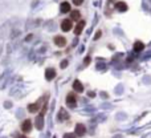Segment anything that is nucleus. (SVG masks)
I'll return each instance as SVG.
<instances>
[{
  "label": "nucleus",
  "mask_w": 151,
  "mask_h": 138,
  "mask_svg": "<svg viewBox=\"0 0 151 138\" xmlns=\"http://www.w3.org/2000/svg\"><path fill=\"white\" fill-rule=\"evenodd\" d=\"M72 28H73L72 19H65V20H62V23H61V29L64 32H69Z\"/></svg>",
  "instance_id": "nucleus-1"
},
{
  "label": "nucleus",
  "mask_w": 151,
  "mask_h": 138,
  "mask_svg": "<svg viewBox=\"0 0 151 138\" xmlns=\"http://www.w3.org/2000/svg\"><path fill=\"white\" fill-rule=\"evenodd\" d=\"M86 133V128H85V125L84 123H77L76 125V130H74V134L78 135V137H82L85 135Z\"/></svg>",
  "instance_id": "nucleus-2"
},
{
  "label": "nucleus",
  "mask_w": 151,
  "mask_h": 138,
  "mask_svg": "<svg viewBox=\"0 0 151 138\" xmlns=\"http://www.w3.org/2000/svg\"><path fill=\"white\" fill-rule=\"evenodd\" d=\"M76 102H77V98H76V94L74 93H69L66 96V104L70 108H74L76 106Z\"/></svg>",
  "instance_id": "nucleus-3"
},
{
  "label": "nucleus",
  "mask_w": 151,
  "mask_h": 138,
  "mask_svg": "<svg viewBox=\"0 0 151 138\" xmlns=\"http://www.w3.org/2000/svg\"><path fill=\"white\" fill-rule=\"evenodd\" d=\"M31 129H32V122H31V120H25L24 122L21 123V130L24 132V133H29Z\"/></svg>",
  "instance_id": "nucleus-4"
},
{
  "label": "nucleus",
  "mask_w": 151,
  "mask_h": 138,
  "mask_svg": "<svg viewBox=\"0 0 151 138\" xmlns=\"http://www.w3.org/2000/svg\"><path fill=\"white\" fill-rule=\"evenodd\" d=\"M84 28H85V21L84 20H80L78 24L74 28V33L76 34H81V33H82V31H84Z\"/></svg>",
  "instance_id": "nucleus-5"
},
{
  "label": "nucleus",
  "mask_w": 151,
  "mask_h": 138,
  "mask_svg": "<svg viewBox=\"0 0 151 138\" xmlns=\"http://www.w3.org/2000/svg\"><path fill=\"white\" fill-rule=\"evenodd\" d=\"M54 44L57 47H65L66 45V39L62 37V36H56L54 37Z\"/></svg>",
  "instance_id": "nucleus-6"
},
{
  "label": "nucleus",
  "mask_w": 151,
  "mask_h": 138,
  "mask_svg": "<svg viewBox=\"0 0 151 138\" xmlns=\"http://www.w3.org/2000/svg\"><path fill=\"white\" fill-rule=\"evenodd\" d=\"M54 77H56V71H54V69H52V68L46 69V71H45V78L51 81V80H53Z\"/></svg>",
  "instance_id": "nucleus-7"
},
{
  "label": "nucleus",
  "mask_w": 151,
  "mask_h": 138,
  "mask_svg": "<svg viewBox=\"0 0 151 138\" xmlns=\"http://www.w3.org/2000/svg\"><path fill=\"white\" fill-rule=\"evenodd\" d=\"M115 9L119 11V12H126L127 11V4L125 2H118L117 4H115Z\"/></svg>",
  "instance_id": "nucleus-8"
},
{
  "label": "nucleus",
  "mask_w": 151,
  "mask_h": 138,
  "mask_svg": "<svg viewBox=\"0 0 151 138\" xmlns=\"http://www.w3.org/2000/svg\"><path fill=\"white\" fill-rule=\"evenodd\" d=\"M60 11L62 13H68V12H70V4H69L68 2H62L61 5H60Z\"/></svg>",
  "instance_id": "nucleus-9"
},
{
  "label": "nucleus",
  "mask_w": 151,
  "mask_h": 138,
  "mask_svg": "<svg viewBox=\"0 0 151 138\" xmlns=\"http://www.w3.org/2000/svg\"><path fill=\"white\" fill-rule=\"evenodd\" d=\"M73 89H74L76 92H78V93H81V92H84V85L81 84V81L76 80V81L73 82Z\"/></svg>",
  "instance_id": "nucleus-10"
},
{
  "label": "nucleus",
  "mask_w": 151,
  "mask_h": 138,
  "mask_svg": "<svg viewBox=\"0 0 151 138\" xmlns=\"http://www.w3.org/2000/svg\"><path fill=\"white\" fill-rule=\"evenodd\" d=\"M39 109H40V104H39V102H36V104H31V105H28V110H29L31 113H36Z\"/></svg>",
  "instance_id": "nucleus-11"
},
{
  "label": "nucleus",
  "mask_w": 151,
  "mask_h": 138,
  "mask_svg": "<svg viewBox=\"0 0 151 138\" xmlns=\"http://www.w3.org/2000/svg\"><path fill=\"white\" fill-rule=\"evenodd\" d=\"M68 118H69V114L65 112V109H60V113H59V120L65 121V120H68Z\"/></svg>",
  "instance_id": "nucleus-12"
},
{
  "label": "nucleus",
  "mask_w": 151,
  "mask_h": 138,
  "mask_svg": "<svg viewBox=\"0 0 151 138\" xmlns=\"http://www.w3.org/2000/svg\"><path fill=\"white\" fill-rule=\"evenodd\" d=\"M143 48H145V44L142 41H135V44H134V51L135 52H141Z\"/></svg>",
  "instance_id": "nucleus-13"
},
{
  "label": "nucleus",
  "mask_w": 151,
  "mask_h": 138,
  "mask_svg": "<svg viewBox=\"0 0 151 138\" xmlns=\"http://www.w3.org/2000/svg\"><path fill=\"white\" fill-rule=\"evenodd\" d=\"M42 126H44V120H42V116L40 114V116L36 118V128H37L39 130H41Z\"/></svg>",
  "instance_id": "nucleus-14"
},
{
  "label": "nucleus",
  "mask_w": 151,
  "mask_h": 138,
  "mask_svg": "<svg viewBox=\"0 0 151 138\" xmlns=\"http://www.w3.org/2000/svg\"><path fill=\"white\" fill-rule=\"evenodd\" d=\"M80 17H81V13H80V11H72V12H70V19L72 20H80Z\"/></svg>",
  "instance_id": "nucleus-15"
},
{
  "label": "nucleus",
  "mask_w": 151,
  "mask_h": 138,
  "mask_svg": "<svg viewBox=\"0 0 151 138\" xmlns=\"http://www.w3.org/2000/svg\"><path fill=\"white\" fill-rule=\"evenodd\" d=\"M64 138H76V134H72V133H66V134H64Z\"/></svg>",
  "instance_id": "nucleus-16"
},
{
  "label": "nucleus",
  "mask_w": 151,
  "mask_h": 138,
  "mask_svg": "<svg viewBox=\"0 0 151 138\" xmlns=\"http://www.w3.org/2000/svg\"><path fill=\"white\" fill-rule=\"evenodd\" d=\"M82 3H84V0H73V4L74 5H81Z\"/></svg>",
  "instance_id": "nucleus-17"
},
{
  "label": "nucleus",
  "mask_w": 151,
  "mask_h": 138,
  "mask_svg": "<svg viewBox=\"0 0 151 138\" xmlns=\"http://www.w3.org/2000/svg\"><path fill=\"white\" fill-rule=\"evenodd\" d=\"M101 34H102V33H101V31H98V32L96 33V36H94V40H98V39L101 37Z\"/></svg>",
  "instance_id": "nucleus-18"
},
{
  "label": "nucleus",
  "mask_w": 151,
  "mask_h": 138,
  "mask_svg": "<svg viewBox=\"0 0 151 138\" xmlns=\"http://www.w3.org/2000/svg\"><path fill=\"white\" fill-rule=\"evenodd\" d=\"M90 61H91V59H90V57L88 56V57H86V59H85V65H88V64H90Z\"/></svg>",
  "instance_id": "nucleus-19"
},
{
  "label": "nucleus",
  "mask_w": 151,
  "mask_h": 138,
  "mask_svg": "<svg viewBox=\"0 0 151 138\" xmlns=\"http://www.w3.org/2000/svg\"><path fill=\"white\" fill-rule=\"evenodd\" d=\"M66 66H68V61L65 60V61H62V63H61V68H66Z\"/></svg>",
  "instance_id": "nucleus-20"
},
{
  "label": "nucleus",
  "mask_w": 151,
  "mask_h": 138,
  "mask_svg": "<svg viewBox=\"0 0 151 138\" xmlns=\"http://www.w3.org/2000/svg\"><path fill=\"white\" fill-rule=\"evenodd\" d=\"M16 138H27V137H25V135H24V134H20V135H17V137H16Z\"/></svg>",
  "instance_id": "nucleus-21"
}]
</instances>
